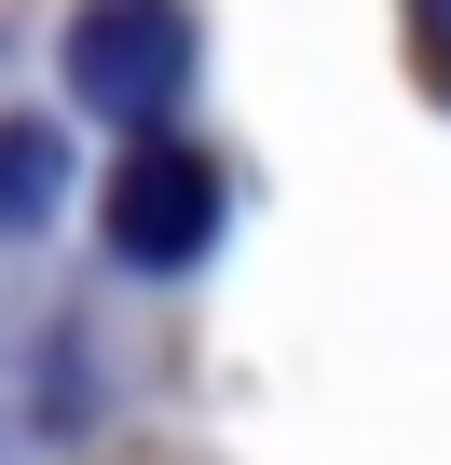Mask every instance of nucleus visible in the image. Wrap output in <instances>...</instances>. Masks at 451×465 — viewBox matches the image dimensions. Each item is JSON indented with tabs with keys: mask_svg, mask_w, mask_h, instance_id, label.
Wrapping results in <instances>:
<instances>
[{
	"mask_svg": "<svg viewBox=\"0 0 451 465\" xmlns=\"http://www.w3.org/2000/svg\"><path fill=\"white\" fill-rule=\"evenodd\" d=\"M110 247H123L137 274H191V261L219 247V164H205L191 137L137 124V151L110 164Z\"/></svg>",
	"mask_w": 451,
	"mask_h": 465,
	"instance_id": "obj_1",
	"label": "nucleus"
},
{
	"mask_svg": "<svg viewBox=\"0 0 451 465\" xmlns=\"http://www.w3.org/2000/svg\"><path fill=\"white\" fill-rule=\"evenodd\" d=\"M191 83V15L178 0H83L69 28V96L110 110V124H164Z\"/></svg>",
	"mask_w": 451,
	"mask_h": 465,
	"instance_id": "obj_2",
	"label": "nucleus"
},
{
	"mask_svg": "<svg viewBox=\"0 0 451 465\" xmlns=\"http://www.w3.org/2000/svg\"><path fill=\"white\" fill-rule=\"evenodd\" d=\"M55 192H69L55 124H0V232H42V219H55Z\"/></svg>",
	"mask_w": 451,
	"mask_h": 465,
	"instance_id": "obj_3",
	"label": "nucleus"
},
{
	"mask_svg": "<svg viewBox=\"0 0 451 465\" xmlns=\"http://www.w3.org/2000/svg\"><path fill=\"white\" fill-rule=\"evenodd\" d=\"M410 15H424V42H437V55H451V0H410Z\"/></svg>",
	"mask_w": 451,
	"mask_h": 465,
	"instance_id": "obj_4",
	"label": "nucleus"
}]
</instances>
